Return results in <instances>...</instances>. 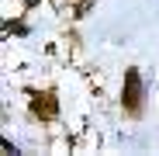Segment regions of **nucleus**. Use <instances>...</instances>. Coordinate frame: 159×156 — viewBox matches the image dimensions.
I'll use <instances>...</instances> for the list:
<instances>
[{"instance_id": "nucleus-1", "label": "nucleus", "mask_w": 159, "mask_h": 156, "mask_svg": "<svg viewBox=\"0 0 159 156\" xmlns=\"http://www.w3.org/2000/svg\"><path fill=\"white\" fill-rule=\"evenodd\" d=\"M139 101H142L139 73H135V69H128V73H125V108H128V111H139Z\"/></svg>"}, {"instance_id": "nucleus-2", "label": "nucleus", "mask_w": 159, "mask_h": 156, "mask_svg": "<svg viewBox=\"0 0 159 156\" xmlns=\"http://www.w3.org/2000/svg\"><path fill=\"white\" fill-rule=\"evenodd\" d=\"M31 111H35L38 118H56V115H59V104H56L52 94H38V97L31 101Z\"/></svg>"}]
</instances>
